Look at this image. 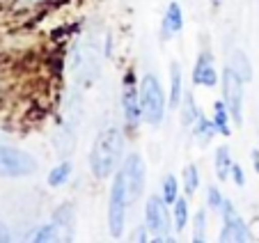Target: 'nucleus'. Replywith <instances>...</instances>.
<instances>
[{
  "label": "nucleus",
  "mask_w": 259,
  "mask_h": 243,
  "mask_svg": "<svg viewBox=\"0 0 259 243\" xmlns=\"http://www.w3.org/2000/svg\"><path fill=\"white\" fill-rule=\"evenodd\" d=\"M124 147H126L124 129L106 127L103 131H99L90 149V170L99 181L110 179L119 170L124 160Z\"/></svg>",
  "instance_id": "obj_1"
},
{
  "label": "nucleus",
  "mask_w": 259,
  "mask_h": 243,
  "mask_svg": "<svg viewBox=\"0 0 259 243\" xmlns=\"http://www.w3.org/2000/svg\"><path fill=\"white\" fill-rule=\"evenodd\" d=\"M140 106H142V122L149 124V127H161L163 119H165V110L170 103L165 101V92H163V85L158 80L156 73H145L140 78Z\"/></svg>",
  "instance_id": "obj_2"
},
{
  "label": "nucleus",
  "mask_w": 259,
  "mask_h": 243,
  "mask_svg": "<svg viewBox=\"0 0 259 243\" xmlns=\"http://www.w3.org/2000/svg\"><path fill=\"white\" fill-rule=\"evenodd\" d=\"M131 195H128L126 181H124L122 172L113 175V184H110V195H108V229L115 238H119L126 229V211L131 207Z\"/></svg>",
  "instance_id": "obj_3"
},
{
  "label": "nucleus",
  "mask_w": 259,
  "mask_h": 243,
  "mask_svg": "<svg viewBox=\"0 0 259 243\" xmlns=\"http://www.w3.org/2000/svg\"><path fill=\"white\" fill-rule=\"evenodd\" d=\"M37 170L39 163L32 154L12 145H0V177L23 179V177H32Z\"/></svg>",
  "instance_id": "obj_4"
},
{
  "label": "nucleus",
  "mask_w": 259,
  "mask_h": 243,
  "mask_svg": "<svg viewBox=\"0 0 259 243\" xmlns=\"http://www.w3.org/2000/svg\"><path fill=\"white\" fill-rule=\"evenodd\" d=\"M145 225L154 234V241H170L172 225V211H167V202L161 195H149L145 205Z\"/></svg>",
  "instance_id": "obj_5"
},
{
  "label": "nucleus",
  "mask_w": 259,
  "mask_h": 243,
  "mask_svg": "<svg viewBox=\"0 0 259 243\" xmlns=\"http://www.w3.org/2000/svg\"><path fill=\"white\" fill-rule=\"evenodd\" d=\"M220 85H223V101H225L227 110H230L234 124H243V99H245V80L227 64L220 76Z\"/></svg>",
  "instance_id": "obj_6"
},
{
  "label": "nucleus",
  "mask_w": 259,
  "mask_h": 243,
  "mask_svg": "<svg viewBox=\"0 0 259 243\" xmlns=\"http://www.w3.org/2000/svg\"><path fill=\"white\" fill-rule=\"evenodd\" d=\"M119 172H122L124 181H126L131 202H138L142 197V193H145V181H147V166H145V160H142V156L136 154V151L124 156Z\"/></svg>",
  "instance_id": "obj_7"
},
{
  "label": "nucleus",
  "mask_w": 259,
  "mask_h": 243,
  "mask_svg": "<svg viewBox=\"0 0 259 243\" xmlns=\"http://www.w3.org/2000/svg\"><path fill=\"white\" fill-rule=\"evenodd\" d=\"M220 220H223V229H220V241H250L252 234L248 229V223L243 220V216L236 211V207L232 205V199H225L223 209L218 211Z\"/></svg>",
  "instance_id": "obj_8"
},
{
  "label": "nucleus",
  "mask_w": 259,
  "mask_h": 243,
  "mask_svg": "<svg viewBox=\"0 0 259 243\" xmlns=\"http://www.w3.org/2000/svg\"><path fill=\"white\" fill-rule=\"evenodd\" d=\"M122 115L131 129H136L142 122V106H140V88L136 85L131 73H126L122 88Z\"/></svg>",
  "instance_id": "obj_9"
},
{
  "label": "nucleus",
  "mask_w": 259,
  "mask_h": 243,
  "mask_svg": "<svg viewBox=\"0 0 259 243\" xmlns=\"http://www.w3.org/2000/svg\"><path fill=\"white\" fill-rule=\"evenodd\" d=\"M220 80L218 69H215V60L211 55V51H200L193 67V83L200 88H215Z\"/></svg>",
  "instance_id": "obj_10"
},
{
  "label": "nucleus",
  "mask_w": 259,
  "mask_h": 243,
  "mask_svg": "<svg viewBox=\"0 0 259 243\" xmlns=\"http://www.w3.org/2000/svg\"><path fill=\"white\" fill-rule=\"evenodd\" d=\"M184 30V10L177 0H172L167 5L165 14H163V21H161V37L163 39H172Z\"/></svg>",
  "instance_id": "obj_11"
},
{
  "label": "nucleus",
  "mask_w": 259,
  "mask_h": 243,
  "mask_svg": "<svg viewBox=\"0 0 259 243\" xmlns=\"http://www.w3.org/2000/svg\"><path fill=\"white\" fill-rule=\"evenodd\" d=\"M184 71H181L179 64H172L170 67V97H167V103L170 108H179L181 99H184Z\"/></svg>",
  "instance_id": "obj_12"
},
{
  "label": "nucleus",
  "mask_w": 259,
  "mask_h": 243,
  "mask_svg": "<svg viewBox=\"0 0 259 243\" xmlns=\"http://www.w3.org/2000/svg\"><path fill=\"white\" fill-rule=\"evenodd\" d=\"M232 166H234V158H232V151L230 147H218L215 149V156H213V170H215V177L220 181H227L232 175Z\"/></svg>",
  "instance_id": "obj_13"
},
{
  "label": "nucleus",
  "mask_w": 259,
  "mask_h": 243,
  "mask_svg": "<svg viewBox=\"0 0 259 243\" xmlns=\"http://www.w3.org/2000/svg\"><path fill=\"white\" fill-rule=\"evenodd\" d=\"M211 119H213V127L220 136H225V138L232 136V124H234V119H232L225 101H215L213 103V117H211Z\"/></svg>",
  "instance_id": "obj_14"
},
{
  "label": "nucleus",
  "mask_w": 259,
  "mask_h": 243,
  "mask_svg": "<svg viewBox=\"0 0 259 243\" xmlns=\"http://www.w3.org/2000/svg\"><path fill=\"white\" fill-rule=\"evenodd\" d=\"M179 112H181V127L193 129V124L197 122V117H200L202 112H200V108H197L191 92H184V99H181V103H179Z\"/></svg>",
  "instance_id": "obj_15"
},
{
  "label": "nucleus",
  "mask_w": 259,
  "mask_h": 243,
  "mask_svg": "<svg viewBox=\"0 0 259 243\" xmlns=\"http://www.w3.org/2000/svg\"><path fill=\"white\" fill-rule=\"evenodd\" d=\"M193 136H195V140H197V145H202V147H206L211 142V138L215 136V127H213V119H206L204 115H200L197 117V122L193 124Z\"/></svg>",
  "instance_id": "obj_16"
},
{
  "label": "nucleus",
  "mask_w": 259,
  "mask_h": 243,
  "mask_svg": "<svg viewBox=\"0 0 259 243\" xmlns=\"http://www.w3.org/2000/svg\"><path fill=\"white\" fill-rule=\"evenodd\" d=\"M30 241H39V243H51V241H58V238H62V229H60V225L55 223V220H51V223H44L39 225V227H34V232H30Z\"/></svg>",
  "instance_id": "obj_17"
},
{
  "label": "nucleus",
  "mask_w": 259,
  "mask_h": 243,
  "mask_svg": "<svg viewBox=\"0 0 259 243\" xmlns=\"http://www.w3.org/2000/svg\"><path fill=\"white\" fill-rule=\"evenodd\" d=\"M191 220V211H188V199L186 197H177L172 202V225L175 232H184Z\"/></svg>",
  "instance_id": "obj_18"
},
{
  "label": "nucleus",
  "mask_w": 259,
  "mask_h": 243,
  "mask_svg": "<svg viewBox=\"0 0 259 243\" xmlns=\"http://www.w3.org/2000/svg\"><path fill=\"white\" fill-rule=\"evenodd\" d=\"M230 67L234 69V71L239 73L241 78H243L245 83H250V80H252V64H250L248 55H245L241 49H234V51H232V55H230Z\"/></svg>",
  "instance_id": "obj_19"
},
{
  "label": "nucleus",
  "mask_w": 259,
  "mask_h": 243,
  "mask_svg": "<svg viewBox=\"0 0 259 243\" xmlns=\"http://www.w3.org/2000/svg\"><path fill=\"white\" fill-rule=\"evenodd\" d=\"M71 175H73V163L71 160H62V163H58V166L49 172L46 181H49L51 188H60V186H64L71 179Z\"/></svg>",
  "instance_id": "obj_20"
},
{
  "label": "nucleus",
  "mask_w": 259,
  "mask_h": 243,
  "mask_svg": "<svg viewBox=\"0 0 259 243\" xmlns=\"http://www.w3.org/2000/svg\"><path fill=\"white\" fill-rule=\"evenodd\" d=\"M181 179H184V190L186 195H195L197 188H200V170H197L195 163H188L181 172Z\"/></svg>",
  "instance_id": "obj_21"
},
{
  "label": "nucleus",
  "mask_w": 259,
  "mask_h": 243,
  "mask_svg": "<svg viewBox=\"0 0 259 243\" xmlns=\"http://www.w3.org/2000/svg\"><path fill=\"white\" fill-rule=\"evenodd\" d=\"M53 220L60 225V229L62 232H73V225H76V218H73V207L71 205H62L58 211H55Z\"/></svg>",
  "instance_id": "obj_22"
},
{
  "label": "nucleus",
  "mask_w": 259,
  "mask_h": 243,
  "mask_svg": "<svg viewBox=\"0 0 259 243\" xmlns=\"http://www.w3.org/2000/svg\"><path fill=\"white\" fill-rule=\"evenodd\" d=\"M161 197L165 199L167 205H172L179 197V179L175 175H165L161 181Z\"/></svg>",
  "instance_id": "obj_23"
},
{
  "label": "nucleus",
  "mask_w": 259,
  "mask_h": 243,
  "mask_svg": "<svg viewBox=\"0 0 259 243\" xmlns=\"http://www.w3.org/2000/svg\"><path fill=\"white\" fill-rule=\"evenodd\" d=\"M193 241H206V209H197L193 216Z\"/></svg>",
  "instance_id": "obj_24"
},
{
  "label": "nucleus",
  "mask_w": 259,
  "mask_h": 243,
  "mask_svg": "<svg viewBox=\"0 0 259 243\" xmlns=\"http://www.w3.org/2000/svg\"><path fill=\"white\" fill-rule=\"evenodd\" d=\"M225 195L220 193L215 186H209L206 188V205H209V209H213V211H220L223 209V205H225Z\"/></svg>",
  "instance_id": "obj_25"
},
{
  "label": "nucleus",
  "mask_w": 259,
  "mask_h": 243,
  "mask_svg": "<svg viewBox=\"0 0 259 243\" xmlns=\"http://www.w3.org/2000/svg\"><path fill=\"white\" fill-rule=\"evenodd\" d=\"M230 179L234 181L236 186H241V188L245 186V172H243V168H241L239 163H234V166H232V175H230Z\"/></svg>",
  "instance_id": "obj_26"
},
{
  "label": "nucleus",
  "mask_w": 259,
  "mask_h": 243,
  "mask_svg": "<svg viewBox=\"0 0 259 243\" xmlns=\"http://www.w3.org/2000/svg\"><path fill=\"white\" fill-rule=\"evenodd\" d=\"M252 163H254V170L259 172V151H257V149L252 151Z\"/></svg>",
  "instance_id": "obj_27"
},
{
  "label": "nucleus",
  "mask_w": 259,
  "mask_h": 243,
  "mask_svg": "<svg viewBox=\"0 0 259 243\" xmlns=\"http://www.w3.org/2000/svg\"><path fill=\"white\" fill-rule=\"evenodd\" d=\"M220 3H223V0H211V7H213V10H218Z\"/></svg>",
  "instance_id": "obj_28"
},
{
  "label": "nucleus",
  "mask_w": 259,
  "mask_h": 243,
  "mask_svg": "<svg viewBox=\"0 0 259 243\" xmlns=\"http://www.w3.org/2000/svg\"><path fill=\"white\" fill-rule=\"evenodd\" d=\"M28 3H41V0H28Z\"/></svg>",
  "instance_id": "obj_29"
}]
</instances>
